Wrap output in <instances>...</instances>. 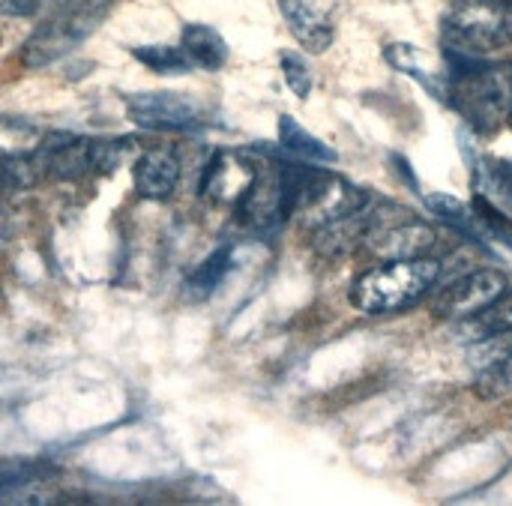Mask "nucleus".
<instances>
[{"mask_svg":"<svg viewBox=\"0 0 512 506\" xmlns=\"http://www.w3.org/2000/svg\"><path fill=\"white\" fill-rule=\"evenodd\" d=\"M459 66L450 78V102L471 129L489 135L512 111V63H483L480 57L450 54Z\"/></svg>","mask_w":512,"mask_h":506,"instance_id":"f257e3e1","label":"nucleus"},{"mask_svg":"<svg viewBox=\"0 0 512 506\" xmlns=\"http://www.w3.org/2000/svg\"><path fill=\"white\" fill-rule=\"evenodd\" d=\"M441 279V261L411 258V261H381L366 270L354 288L351 303L366 315H390L423 300Z\"/></svg>","mask_w":512,"mask_h":506,"instance_id":"f03ea898","label":"nucleus"},{"mask_svg":"<svg viewBox=\"0 0 512 506\" xmlns=\"http://www.w3.org/2000/svg\"><path fill=\"white\" fill-rule=\"evenodd\" d=\"M444 42L459 57H486L510 45L512 6L498 0H456L444 15Z\"/></svg>","mask_w":512,"mask_h":506,"instance_id":"7ed1b4c3","label":"nucleus"},{"mask_svg":"<svg viewBox=\"0 0 512 506\" xmlns=\"http://www.w3.org/2000/svg\"><path fill=\"white\" fill-rule=\"evenodd\" d=\"M114 0H78L75 6H66L60 15L36 27L24 48H21V63L27 69H42L51 60L69 54L75 45H81L108 15Z\"/></svg>","mask_w":512,"mask_h":506,"instance_id":"20e7f679","label":"nucleus"},{"mask_svg":"<svg viewBox=\"0 0 512 506\" xmlns=\"http://www.w3.org/2000/svg\"><path fill=\"white\" fill-rule=\"evenodd\" d=\"M399 207L381 204V219L369 231L363 249L378 258V261H411V258H426V252L435 246L438 234L432 225L411 219V213H402L399 219L393 216Z\"/></svg>","mask_w":512,"mask_h":506,"instance_id":"39448f33","label":"nucleus"},{"mask_svg":"<svg viewBox=\"0 0 512 506\" xmlns=\"http://www.w3.org/2000/svg\"><path fill=\"white\" fill-rule=\"evenodd\" d=\"M129 120L141 129L183 132L204 123V105L189 93H138L126 99Z\"/></svg>","mask_w":512,"mask_h":506,"instance_id":"423d86ee","label":"nucleus"},{"mask_svg":"<svg viewBox=\"0 0 512 506\" xmlns=\"http://www.w3.org/2000/svg\"><path fill=\"white\" fill-rule=\"evenodd\" d=\"M507 276L495 267L486 270H474L462 279H456L450 288H444V294L435 300L432 312L441 321H468L477 312H483L492 300H498L507 291Z\"/></svg>","mask_w":512,"mask_h":506,"instance_id":"0eeeda50","label":"nucleus"},{"mask_svg":"<svg viewBox=\"0 0 512 506\" xmlns=\"http://www.w3.org/2000/svg\"><path fill=\"white\" fill-rule=\"evenodd\" d=\"M255 177H258V168L243 153H216L198 180V195H204L213 204L240 207Z\"/></svg>","mask_w":512,"mask_h":506,"instance_id":"6e6552de","label":"nucleus"},{"mask_svg":"<svg viewBox=\"0 0 512 506\" xmlns=\"http://www.w3.org/2000/svg\"><path fill=\"white\" fill-rule=\"evenodd\" d=\"M366 204H369V192H363L354 183H348V180L327 171L318 192L312 195V201L306 204V210L300 216H306L309 225L321 228L327 222H336L342 216H351V213L363 210Z\"/></svg>","mask_w":512,"mask_h":506,"instance_id":"1a4fd4ad","label":"nucleus"},{"mask_svg":"<svg viewBox=\"0 0 512 506\" xmlns=\"http://www.w3.org/2000/svg\"><path fill=\"white\" fill-rule=\"evenodd\" d=\"M378 219H381V207H372V201H369L363 210L315 228V252L324 255V258L351 255L354 249H360L366 243V237H369V231L375 228Z\"/></svg>","mask_w":512,"mask_h":506,"instance_id":"9d476101","label":"nucleus"},{"mask_svg":"<svg viewBox=\"0 0 512 506\" xmlns=\"http://www.w3.org/2000/svg\"><path fill=\"white\" fill-rule=\"evenodd\" d=\"M279 9L288 21V30L306 51L324 54L333 45V24L318 0H279Z\"/></svg>","mask_w":512,"mask_h":506,"instance_id":"9b49d317","label":"nucleus"},{"mask_svg":"<svg viewBox=\"0 0 512 506\" xmlns=\"http://www.w3.org/2000/svg\"><path fill=\"white\" fill-rule=\"evenodd\" d=\"M39 156H42V168H48L51 177L78 180L87 168H93V141L69 132H57L42 141Z\"/></svg>","mask_w":512,"mask_h":506,"instance_id":"f8f14e48","label":"nucleus"},{"mask_svg":"<svg viewBox=\"0 0 512 506\" xmlns=\"http://www.w3.org/2000/svg\"><path fill=\"white\" fill-rule=\"evenodd\" d=\"M135 192L147 201H165L174 195L180 183V162L171 150H147L138 156L135 171Z\"/></svg>","mask_w":512,"mask_h":506,"instance_id":"ddd939ff","label":"nucleus"},{"mask_svg":"<svg viewBox=\"0 0 512 506\" xmlns=\"http://www.w3.org/2000/svg\"><path fill=\"white\" fill-rule=\"evenodd\" d=\"M180 45L186 48V54L192 57L195 66L210 69V72L222 69L225 60H228V42L213 27H207V24H189L183 30Z\"/></svg>","mask_w":512,"mask_h":506,"instance_id":"4468645a","label":"nucleus"},{"mask_svg":"<svg viewBox=\"0 0 512 506\" xmlns=\"http://www.w3.org/2000/svg\"><path fill=\"white\" fill-rule=\"evenodd\" d=\"M462 333H468L465 339H495V336H510L512 333V288H507L498 300H492L483 312H477L474 318L465 321Z\"/></svg>","mask_w":512,"mask_h":506,"instance_id":"2eb2a0df","label":"nucleus"},{"mask_svg":"<svg viewBox=\"0 0 512 506\" xmlns=\"http://www.w3.org/2000/svg\"><path fill=\"white\" fill-rule=\"evenodd\" d=\"M279 141L288 153L300 156V159H309V162H336V150L327 147L321 138L309 135L297 120H291L288 114L279 117Z\"/></svg>","mask_w":512,"mask_h":506,"instance_id":"dca6fc26","label":"nucleus"},{"mask_svg":"<svg viewBox=\"0 0 512 506\" xmlns=\"http://www.w3.org/2000/svg\"><path fill=\"white\" fill-rule=\"evenodd\" d=\"M132 54H135V60H141L147 69H153L159 75H189L195 69V63L183 45L180 48H174V45H135Z\"/></svg>","mask_w":512,"mask_h":506,"instance_id":"f3484780","label":"nucleus"},{"mask_svg":"<svg viewBox=\"0 0 512 506\" xmlns=\"http://www.w3.org/2000/svg\"><path fill=\"white\" fill-rule=\"evenodd\" d=\"M228 267H231V249H216L192 276H189V282H186V291L195 297V300H204V297H210L216 288H219V282L225 279V273H228Z\"/></svg>","mask_w":512,"mask_h":506,"instance_id":"a211bd4d","label":"nucleus"},{"mask_svg":"<svg viewBox=\"0 0 512 506\" xmlns=\"http://www.w3.org/2000/svg\"><path fill=\"white\" fill-rule=\"evenodd\" d=\"M480 396L486 399H498V396H512V351L507 357H501L498 363H492L483 378H480Z\"/></svg>","mask_w":512,"mask_h":506,"instance_id":"6ab92c4d","label":"nucleus"},{"mask_svg":"<svg viewBox=\"0 0 512 506\" xmlns=\"http://www.w3.org/2000/svg\"><path fill=\"white\" fill-rule=\"evenodd\" d=\"M36 183V159L24 153L3 156V186L6 189H30Z\"/></svg>","mask_w":512,"mask_h":506,"instance_id":"aec40b11","label":"nucleus"},{"mask_svg":"<svg viewBox=\"0 0 512 506\" xmlns=\"http://www.w3.org/2000/svg\"><path fill=\"white\" fill-rule=\"evenodd\" d=\"M282 75H285V84L291 87V93H294L297 99H309L312 72H309V66L303 63V57H297V54H282Z\"/></svg>","mask_w":512,"mask_h":506,"instance_id":"412c9836","label":"nucleus"},{"mask_svg":"<svg viewBox=\"0 0 512 506\" xmlns=\"http://www.w3.org/2000/svg\"><path fill=\"white\" fill-rule=\"evenodd\" d=\"M123 144L126 141H93V171L111 174L123 159Z\"/></svg>","mask_w":512,"mask_h":506,"instance_id":"4be33fe9","label":"nucleus"},{"mask_svg":"<svg viewBox=\"0 0 512 506\" xmlns=\"http://www.w3.org/2000/svg\"><path fill=\"white\" fill-rule=\"evenodd\" d=\"M474 210L483 216V222L486 225H492L495 231H501V234H512V225H510V219L504 216V213H498L495 207H492V201H486L483 195H477L474 198Z\"/></svg>","mask_w":512,"mask_h":506,"instance_id":"5701e85b","label":"nucleus"},{"mask_svg":"<svg viewBox=\"0 0 512 506\" xmlns=\"http://www.w3.org/2000/svg\"><path fill=\"white\" fill-rule=\"evenodd\" d=\"M489 174H492V183H495L501 192H507V198L512 201V165L510 162H501L498 168H489Z\"/></svg>","mask_w":512,"mask_h":506,"instance_id":"b1692460","label":"nucleus"},{"mask_svg":"<svg viewBox=\"0 0 512 506\" xmlns=\"http://www.w3.org/2000/svg\"><path fill=\"white\" fill-rule=\"evenodd\" d=\"M39 0H3V15H33Z\"/></svg>","mask_w":512,"mask_h":506,"instance_id":"393cba45","label":"nucleus"},{"mask_svg":"<svg viewBox=\"0 0 512 506\" xmlns=\"http://www.w3.org/2000/svg\"><path fill=\"white\" fill-rule=\"evenodd\" d=\"M51 3H54V6H66L69 0H51Z\"/></svg>","mask_w":512,"mask_h":506,"instance_id":"a878e982","label":"nucleus"},{"mask_svg":"<svg viewBox=\"0 0 512 506\" xmlns=\"http://www.w3.org/2000/svg\"><path fill=\"white\" fill-rule=\"evenodd\" d=\"M507 126H510V129H512V111H510V117H507Z\"/></svg>","mask_w":512,"mask_h":506,"instance_id":"bb28decb","label":"nucleus"}]
</instances>
